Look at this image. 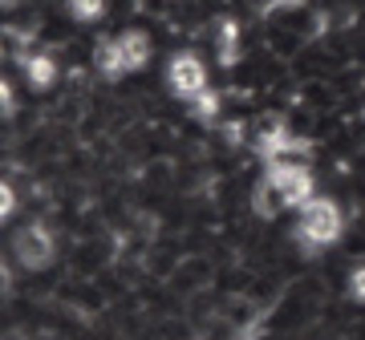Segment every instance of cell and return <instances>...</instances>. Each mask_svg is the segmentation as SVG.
<instances>
[{
    "label": "cell",
    "mask_w": 365,
    "mask_h": 340,
    "mask_svg": "<svg viewBox=\"0 0 365 340\" xmlns=\"http://www.w3.org/2000/svg\"><path fill=\"white\" fill-rule=\"evenodd\" d=\"M345 231V215H341V203L329 195H313L304 207H300V219L292 227V243L304 260H317L321 251H329Z\"/></svg>",
    "instance_id": "1"
},
{
    "label": "cell",
    "mask_w": 365,
    "mask_h": 340,
    "mask_svg": "<svg viewBox=\"0 0 365 340\" xmlns=\"http://www.w3.org/2000/svg\"><path fill=\"white\" fill-rule=\"evenodd\" d=\"M13 255L16 263L25 267V272H41V267H49L53 255H57V235L49 231V223H29L13 235Z\"/></svg>",
    "instance_id": "2"
},
{
    "label": "cell",
    "mask_w": 365,
    "mask_h": 340,
    "mask_svg": "<svg viewBox=\"0 0 365 340\" xmlns=\"http://www.w3.org/2000/svg\"><path fill=\"white\" fill-rule=\"evenodd\" d=\"M264 179L280 191L288 211H300L317 195V183H313V170L309 166H264Z\"/></svg>",
    "instance_id": "3"
},
{
    "label": "cell",
    "mask_w": 365,
    "mask_h": 340,
    "mask_svg": "<svg viewBox=\"0 0 365 340\" xmlns=\"http://www.w3.org/2000/svg\"><path fill=\"white\" fill-rule=\"evenodd\" d=\"M167 85L170 93L179 97V102H191L195 93L207 90V65L199 61V53H175L170 57V65H167Z\"/></svg>",
    "instance_id": "4"
},
{
    "label": "cell",
    "mask_w": 365,
    "mask_h": 340,
    "mask_svg": "<svg viewBox=\"0 0 365 340\" xmlns=\"http://www.w3.org/2000/svg\"><path fill=\"white\" fill-rule=\"evenodd\" d=\"M21 69H25V81L33 85V90H53L57 85V78H61V65H57V57L45 49H29L25 57H21Z\"/></svg>",
    "instance_id": "5"
},
{
    "label": "cell",
    "mask_w": 365,
    "mask_h": 340,
    "mask_svg": "<svg viewBox=\"0 0 365 340\" xmlns=\"http://www.w3.org/2000/svg\"><path fill=\"white\" fill-rule=\"evenodd\" d=\"M215 61L223 69H235L240 65V57H244V45H240V21L235 16H220L215 21Z\"/></svg>",
    "instance_id": "6"
},
{
    "label": "cell",
    "mask_w": 365,
    "mask_h": 340,
    "mask_svg": "<svg viewBox=\"0 0 365 340\" xmlns=\"http://www.w3.org/2000/svg\"><path fill=\"white\" fill-rule=\"evenodd\" d=\"M118 49H122L126 73H138V69H146V61H150L155 45H150V37H146L143 28H126V33H118Z\"/></svg>",
    "instance_id": "7"
},
{
    "label": "cell",
    "mask_w": 365,
    "mask_h": 340,
    "mask_svg": "<svg viewBox=\"0 0 365 340\" xmlns=\"http://www.w3.org/2000/svg\"><path fill=\"white\" fill-rule=\"evenodd\" d=\"M93 69H98L106 81H118L122 73H126V61H122L118 37H102L98 45H93Z\"/></svg>",
    "instance_id": "8"
},
{
    "label": "cell",
    "mask_w": 365,
    "mask_h": 340,
    "mask_svg": "<svg viewBox=\"0 0 365 340\" xmlns=\"http://www.w3.org/2000/svg\"><path fill=\"white\" fill-rule=\"evenodd\" d=\"M252 211H256L260 219H276V215L288 211V207H284V198H280V191H276L268 179H260V183L252 186Z\"/></svg>",
    "instance_id": "9"
},
{
    "label": "cell",
    "mask_w": 365,
    "mask_h": 340,
    "mask_svg": "<svg viewBox=\"0 0 365 340\" xmlns=\"http://www.w3.org/2000/svg\"><path fill=\"white\" fill-rule=\"evenodd\" d=\"M191 114H195V122H203V126H220V118H223V102H220V93L211 90H203V93H195L191 97Z\"/></svg>",
    "instance_id": "10"
},
{
    "label": "cell",
    "mask_w": 365,
    "mask_h": 340,
    "mask_svg": "<svg viewBox=\"0 0 365 340\" xmlns=\"http://www.w3.org/2000/svg\"><path fill=\"white\" fill-rule=\"evenodd\" d=\"M66 13L78 21V25H93L106 16V0H66Z\"/></svg>",
    "instance_id": "11"
},
{
    "label": "cell",
    "mask_w": 365,
    "mask_h": 340,
    "mask_svg": "<svg viewBox=\"0 0 365 340\" xmlns=\"http://www.w3.org/2000/svg\"><path fill=\"white\" fill-rule=\"evenodd\" d=\"M345 296L353 304H365V260L349 267V275H345Z\"/></svg>",
    "instance_id": "12"
},
{
    "label": "cell",
    "mask_w": 365,
    "mask_h": 340,
    "mask_svg": "<svg viewBox=\"0 0 365 340\" xmlns=\"http://www.w3.org/2000/svg\"><path fill=\"white\" fill-rule=\"evenodd\" d=\"M13 211H16V191H13L9 183H4V179H0V223L9 219Z\"/></svg>",
    "instance_id": "13"
},
{
    "label": "cell",
    "mask_w": 365,
    "mask_h": 340,
    "mask_svg": "<svg viewBox=\"0 0 365 340\" xmlns=\"http://www.w3.org/2000/svg\"><path fill=\"white\" fill-rule=\"evenodd\" d=\"M9 292H13V272L9 263H0V300H9Z\"/></svg>",
    "instance_id": "14"
}]
</instances>
